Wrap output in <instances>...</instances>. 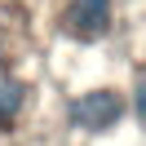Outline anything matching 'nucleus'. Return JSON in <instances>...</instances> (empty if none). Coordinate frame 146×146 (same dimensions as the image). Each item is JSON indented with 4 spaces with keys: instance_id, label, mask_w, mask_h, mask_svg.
<instances>
[{
    "instance_id": "1",
    "label": "nucleus",
    "mask_w": 146,
    "mask_h": 146,
    "mask_svg": "<svg viewBox=\"0 0 146 146\" xmlns=\"http://www.w3.org/2000/svg\"><path fill=\"white\" fill-rule=\"evenodd\" d=\"M119 115H124V102H119L115 89H93V93H80V98L71 102V124L84 128V133L115 128Z\"/></svg>"
},
{
    "instance_id": "2",
    "label": "nucleus",
    "mask_w": 146,
    "mask_h": 146,
    "mask_svg": "<svg viewBox=\"0 0 146 146\" xmlns=\"http://www.w3.org/2000/svg\"><path fill=\"white\" fill-rule=\"evenodd\" d=\"M62 22L75 40H102L111 31V0H71Z\"/></svg>"
},
{
    "instance_id": "3",
    "label": "nucleus",
    "mask_w": 146,
    "mask_h": 146,
    "mask_svg": "<svg viewBox=\"0 0 146 146\" xmlns=\"http://www.w3.org/2000/svg\"><path fill=\"white\" fill-rule=\"evenodd\" d=\"M22 102H27V84H18V80H0V133L18 119Z\"/></svg>"
},
{
    "instance_id": "4",
    "label": "nucleus",
    "mask_w": 146,
    "mask_h": 146,
    "mask_svg": "<svg viewBox=\"0 0 146 146\" xmlns=\"http://www.w3.org/2000/svg\"><path fill=\"white\" fill-rule=\"evenodd\" d=\"M133 111H137V119L146 124V75L137 80V89H133Z\"/></svg>"
},
{
    "instance_id": "5",
    "label": "nucleus",
    "mask_w": 146,
    "mask_h": 146,
    "mask_svg": "<svg viewBox=\"0 0 146 146\" xmlns=\"http://www.w3.org/2000/svg\"><path fill=\"white\" fill-rule=\"evenodd\" d=\"M0 71H5V58H0Z\"/></svg>"
}]
</instances>
